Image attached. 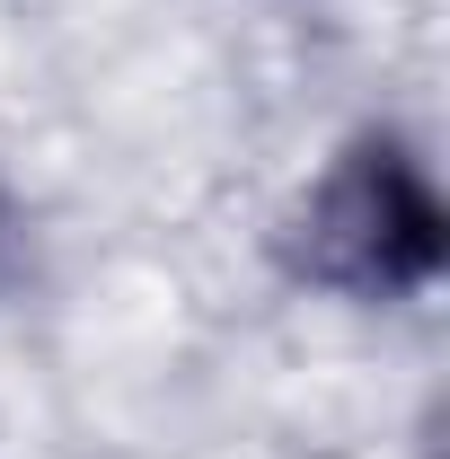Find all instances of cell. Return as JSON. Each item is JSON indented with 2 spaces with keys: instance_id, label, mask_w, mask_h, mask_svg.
Wrapping results in <instances>:
<instances>
[{
  "instance_id": "cell-1",
  "label": "cell",
  "mask_w": 450,
  "mask_h": 459,
  "mask_svg": "<svg viewBox=\"0 0 450 459\" xmlns=\"http://www.w3.org/2000/svg\"><path fill=\"white\" fill-rule=\"evenodd\" d=\"M291 265L344 300L424 291L442 265V195L424 160L389 133H362L353 151H336L291 204Z\"/></svg>"
}]
</instances>
